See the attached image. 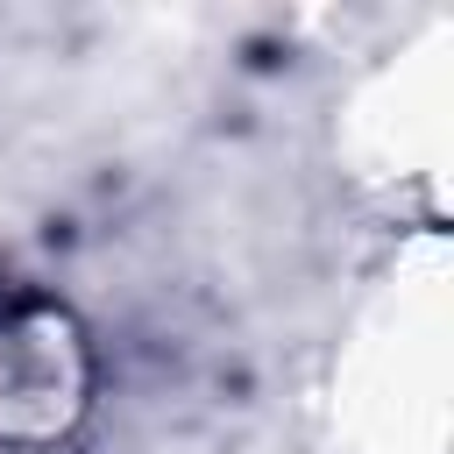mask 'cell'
Returning a JSON list of instances; mask_svg holds the SVG:
<instances>
[{
  "label": "cell",
  "mask_w": 454,
  "mask_h": 454,
  "mask_svg": "<svg viewBox=\"0 0 454 454\" xmlns=\"http://www.w3.org/2000/svg\"><path fill=\"white\" fill-rule=\"evenodd\" d=\"M85 362L57 312L0 319V440H50L78 411Z\"/></svg>",
  "instance_id": "1"
}]
</instances>
